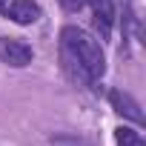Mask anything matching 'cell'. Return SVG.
Listing matches in <instances>:
<instances>
[{
	"mask_svg": "<svg viewBox=\"0 0 146 146\" xmlns=\"http://www.w3.org/2000/svg\"><path fill=\"white\" fill-rule=\"evenodd\" d=\"M60 46H66L72 54L83 63V69L89 72L92 80H100V78H103V72H106V54H103L100 43H98L89 32H83V29H78V26H63V32H60Z\"/></svg>",
	"mask_w": 146,
	"mask_h": 146,
	"instance_id": "6da1fadb",
	"label": "cell"
},
{
	"mask_svg": "<svg viewBox=\"0 0 146 146\" xmlns=\"http://www.w3.org/2000/svg\"><path fill=\"white\" fill-rule=\"evenodd\" d=\"M60 66H63V75L75 83V86H89V83H95V80L89 78V72L83 69V63L72 54L66 46H60Z\"/></svg>",
	"mask_w": 146,
	"mask_h": 146,
	"instance_id": "5b68a950",
	"label": "cell"
},
{
	"mask_svg": "<svg viewBox=\"0 0 146 146\" xmlns=\"http://www.w3.org/2000/svg\"><path fill=\"white\" fill-rule=\"evenodd\" d=\"M115 140H117L120 146H146V143H143V135H140L137 129H129V126H117V129H115Z\"/></svg>",
	"mask_w": 146,
	"mask_h": 146,
	"instance_id": "52a82bcc",
	"label": "cell"
},
{
	"mask_svg": "<svg viewBox=\"0 0 146 146\" xmlns=\"http://www.w3.org/2000/svg\"><path fill=\"white\" fill-rule=\"evenodd\" d=\"M35 60V52L29 43L17 37H0V63H6L12 69H26Z\"/></svg>",
	"mask_w": 146,
	"mask_h": 146,
	"instance_id": "7a4b0ae2",
	"label": "cell"
},
{
	"mask_svg": "<svg viewBox=\"0 0 146 146\" xmlns=\"http://www.w3.org/2000/svg\"><path fill=\"white\" fill-rule=\"evenodd\" d=\"M92 15H95V26L100 29V37L106 40L112 35V23H115V9H112V0H89Z\"/></svg>",
	"mask_w": 146,
	"mask_h": 146,
	"instance_id": "8992f818",
	"label": "cell"
},
{
	"mask_svg": "<svg viewBox=\"0 0 146 146\" xmlns=\"http://www.w3.org/2000/svg\"><path fill=\"white\" fill-rule=\"evenodd\" d=\"M57 3H60V6L66 9V12H80L86 0H57Z\"/></svg>",
	"mask_w": 146,
	"mask_h": 146,
	"instance_id": "9c48e42d",
	"label": "cell"
},
{
	"mask_svg": "<svg viewBox=\"0 0 146 146\" xmlns=\"http://www.w3.org/2000/svg\"><path fill=\"white\" fill-rule=\"evenodd\" d=\"M52 143L54 146H92V143H86L80 137H52Z\"/></svg>",
	"mask_w": 146,
	"mask_h": 146,
	"instance_id": "ba28073f",
	"label": "cell"
},
{
	"mask_svg": "<svg viewBox=\"0 0 146 146\" xmlns=\"http://www.w3.org/2000/svg\"><path fill=\"white\" fill-rule=\"evenodd\" d=\"M109 103H112V109L120 115V117H126V120H132V123H143V112H140V103L129 95V92H120V89H112L109 92Z\"/></svg>",
	"mask_w": 146,
	"mask_h": 146,
	"instance_id": "3957f363",
	"label": "cell"
},
{
	"mask_svg": "<svg viewBox=\"0 0 146 146\" xmlns=\"http://www.w3.org/2000/svg\"><path fill=\"white\" fill-rule=\"evenodd\" d=\"M9 20H15L17 26H32L40 20V6L35 0H12V3L3 9Z\"/></svg>",
	"mask_w": 146,
	"mask_h": 146,
	"instance_id": "277c9868",
	"label": "cell"
}]
</instances>
